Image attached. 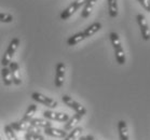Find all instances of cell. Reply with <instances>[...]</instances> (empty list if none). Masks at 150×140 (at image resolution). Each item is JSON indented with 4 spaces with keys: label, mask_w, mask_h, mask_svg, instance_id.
<instances>
[{
    "label": "cell",
    "mask_w": 150,
    "mask_h": 140,
    "mask_svg": "<svg viewBox=\"0 0 150 140\" xmlns=\"http://www.w3.org/2000/svg\"><path fill=\"white\" fill-rule=\"evenodd\" d=\"M109 38H110V42L112 44L113 51H115V56H116L117 63L119 65H124L126 61L125 53H124V50H123L119 34H117V32H115V31H112V32H110Z\"/></svg>",
    "instance_id": "1"
},
{
    "label": "cell",
    "mask_w": 150,
    "mask_h": 140,
    "mask_svg": "<svg viewBox=\"0 0 150 140\" xmlns=\"http://www.w3.org/2000/svg\"><path fill=\"white\" fill-rule=\"evenodd\" d=\"M18 45H20V39L18 38H13L11 40L9 46L6 50V52H4V57L1 59L2 67H8V66L10 65V63L12 62V58H13L14 54H15V52H16L17 48H18Z\"/></svg>",
    "instance_id": "2"
},
{
    "label": "cell",
    "mask_w": 150,
    "mask_h": 140,
    "mask_svg": "<svg viewBox=\"0 0 150 140\" xmlns=\"http://www.w3.org/2000/svg\"><path fill=\"white\" fill-rule=\"evenodd\" d=\"M31 99L39 103L45 105V106L48 107V108H51V109H54V108H56V107L58 106L57 101H56L55 99L51 98V97H48V96H45V95H43V94L38 93V92L31 93Z\"/></svg>",
    "instance_id": "3"
},
{
    "label": "cell",
    "mask_w": 150,
    "mask_h": 140,
    "mask_svg": "<svg viewBox=\"0 0 150 140\" xmlns=\"http://www.w3.org/2000/svg\"><path fill=\"white\" fill-rule=\"evenodd\" d=\"M85 2H86V0H75L74 2H71V4H69L68 7L66 8L65 10L61 13V20H63V21L68 20L72 14H75L80 8L84 6Z\"/></svg>",
    "instance_id": "4"
},
{
    "label": "cell",
    "mask_w": 150,
    "mask_h": 140,
    "mask_svg": "<svg viewBox=\"0 0 150 140\" xmlns=\"http://www.w3.org/2000/svg\"><path fill=\"white\" fill-rule=\"evenodd\" d=\"M42 115L45 119L49 120V121H56V122H62V123H66L70 117L67 113L56 112V111H52V110L42 111Z\"/></svg>",
    "instance_id": "5"
},
{
    "label": "cell",
    "mask_w": 150,
    "mask_h": 140,
    "mask_svg": "<svg viewBox=\"0 0 150 140\" xmlns=\"http://www.w3.org/2000/svg\"><path fill=\"white\" fill-rule=\"evenodd\" d=\"M136 20H137V23H138V26H139V28H140L142 38H143L145 41L150 40V28H149V25H148V22H147L145 15H144V14H137Z\"/></svg>",
    "instance_id": "6"
},
{
    "label": "cell",
    "mask_w": 150,
    "mask_h": 140,
    "mask_svg": "<svg viewBox=\"0 0 150 140\" xmlns=\"http://www.w3.org/2000/svg\"><path fill=\"white\" fill-rule=\"evenodd\" d=\"M65 71H66V66L64 63H57L56 68H55V86L56 87H62L64 85V81H65Z\"/></svg>",
    "instance_id": "7"
},
{
    "label": "cell",
    "mask_w": 150,
    "mask_h": 140,
    "mask_svg": "<svg viewBox=\"0 0 150 140\" xmlns=\"http://www.w3.org/2000/svg\"><path fill=\"white\" fill-rule=\"evenodd\" d=\"M62 100H63V103H65L66 106L69 107L70 109H72L75 112H86V109H85L84 107L82 106L80 103L76 101L75 99L70 97V96L63 95L62 96Z\"/></svg>",
    "instance_id": "8"
},
{
    "label": "cell",
    "mask_w": 150,
    "mask_h": 140,
    "mask_svg": "<svg viewBox=\"0 0 150 140\" xmlns=\"http://www.w3.org/2000/svg\"><path fill=\"white\" fill-rule=\"evenodd\" d=\"M8 67H9V69H10V71H11L12 82H13L15 85H21V84H22V77H21V70H20L18 63L12 61Z\"/></svg>",
    "instance_id": "9"
},
{
    "label": "cell",
    "mask_w": 150,
    "mask_h": 140,
    "mask_svg": "<svg viewBox=\"0 0 150 140\" xmlns=\"http://www.w3.org/2000/svg\"><path fill=\"white\" fill-rule=\"evenodd\" d=\"M86 114V112H76L71 117H69V120L64 125V130L65 132H70L76 127V125L81 121V119Z\"/></svg>",
    "instance_id": "10"
},
{
    "label": "cell",
    "mask_w": 150,
    "mask_h": 140,
    "mask_svg": "<svg viewBox=\"0 0 150 140\" xmlns=\"http://www.w3.org/2000/svg\"><path fill=\"white\" fill-rule=\"evenodd\" d=\"M29 125L31 127H34L36 129H39V128H47V127H51L53 126L52 123L47 119H41V117H33L29 122Z\"/></svg>",
    "instance_id": "11"
},
{
    "label": "cell",
    "mask_w": 150,
    "mask_h": 140,
    "mask_svg": "<svg viewBox=\"0 0 150 140\" xmlns=\"http://www.w3.org/2000/svg\"><path fill=\"white\" fill-rule=\"evenodd\" d=\"M43 133L47 136L54 137V138H61V139H64L66 135H67V132H65L64 129H59V128H56V127L53 126L43 128Z\"/></svg>",
    "instance_id": "12"
},
{
    "label": "cell",
    "mask_w": 150,
    "mask_h": 140,
    "mask_svg": "<svg viewBox=\"0 0 150 140\" xmlns=\"http://www.w3.org/2000/svg\"><path fill=\"white\" fill-rule=\"evenodd\" d=\"M118 132H119L120 140H129V129L125 121L120 120L118 122Z\"/></svg>",
    "instance_id": "13"
},
{
    "label": "cell",
    "mask_w": 150,
    "mask_h": 140,
    "mask_svg": "<svg viewBox=\"0 0 150 140\" xmlns=\"http://www.w3.org/2000/svg\"><path fill=\"white\" fill-rule=\"evenodd\" d=\"M96 2H97V0H86L85 4L83 6V10L81 12L82 18H86V17L90 16V14L92 13L93 8H94Z\"/></svg>",
    "instance_id": "14"
},
{
    "label": "cell",
    "mask_w": 150,
    "mask_h": 140,
    "mask_svg": "<svg viewBox=\"0 0 150 140\" xmlns=\"http://www.w3.org/2000/svg\"><path fill=\"white\" fill-rule=\"evenodd\" d=\"M37 109H38L37 105H35V103L29 105V107H28L27 110H26V112L24 113V116H23L22 121H23L24 123H29L30 120L35 116V113L37 112Z\"/></svg>",
    "instance_id": "15"
},
{
    "label": "cell",
    "mask_w": 150,
    "mask_h": 140,
    "mask_svg": "<svg viewBox=\"0 0 150 140\" xmlns=\"http://www.w3.org/2000/svg\"><path fill=\"white\" fill-rule=\"evenodd\" d=\"M100 28H102V24L99 22H95L92 25H90L88 28H85L84 30H83V34H84L85 38H90L92 37L93 34H95Z\"/></svg>",
    "instance_id": "16"
},
{
    "label": "cell",
    "mask_w": 150,
    "mask_h": 140,
    "mask_svg": "<svg viewBox=\"0 0 150 140\" xmlns=\"http://www.w3.org/2000/svg\"><path fill=\"white\" fill-rule=\"evenodd\" d=\"M84 39H86V38H85L83 31H81V32H77V34H72L71 37L68 38L67 44H68L69 46H74V45L78 44V43H80L81 41H83Z\"/></svg>",
    "instance_id": "17"
},
{
    "label": "cell",
    "mask_w": 150,
    "mask_h": 140,
    "mask_svg": "<svg viewBox=\"0 0 150 140\" xmlns=\"http://www.w3.org/2000/svg\"><path fill=\"white\" fill-rule=\"evenodd\" d=\"M108 1V12H109L110 17L118 16L119 14V7H118V0H107Z\"/></svg>",
    "instance_id": "18"
},
{
    "label": "cell",
    "mask_w": 150,
    "mask_h": 140,
    "mask_svg": "<svg viewBox=\"0 0 150 140\" xmlns=\"http://www.w3.org/2000/svg\"><path fill=\"white\" fill-rule=\"evenodd\" d=\"M1 78L4 81V84L6 86H10L12 84V75H11V71L9 67H2L1 69Z\"/></svg>",
    "instance_id": "19"
},
{
    "label": "cell",
    "mask_w": 150,
    "mask_h": 140,
    "mask_svg": "<svg viewBox=\"0 0 150 140\" xmlns=\"http://www.w3.org/2000/svg\"><path fill=\"white\" fill-rule=\"evenodd\" d=\"M10 126L12 127V129L16 133V132H23V130H28V126L29 124L28 123H24L22 120L21 121H17V122H12L10 124Z\"/></svg>",
    "instance_id": "20"
},
{
    "label": "cell",
    "mask_w": 150,
    "mask_h": 140,
    "mask_svg": "<svg viewBox=\"0 0 150 140\" xmlns=\"http://www.w3.org/2000/svg\"><path fill=\"white\" fill-rule=\"evenodd\" d=\"M25 140H45V137L42 136L39 130H34V132H26L24 135Z\"/></svg>",
    "instance_id": "21"
},
{
    "label": "cell",
    "mask_w": 150,
    "mask_h": 140,
    "mask_svg": "<svg viewBox=\"0 0 150 140\" xmlns=\"http://www.w3.org/2000/svg\"><path fill=\"white\" fill-rule=\"evenodd\" d=\"M82 130H83L82 129V127H80V126L75 127L74 129L70 130V133L66 135V137L64 138V140H77V138L81 135Z\"/></svg>",
    "instance_id": "22"
},
{
    "label": "cell",
    "mask_w": 150,
    "mask_h": 140,
    "mask_svg": "<svg viewBox=\"0 0 150 140\" xmlns=\"http://www.w3.org/2000/svg\"><path fill=\"white\" fill-rule=\"evenodd\" d=\"M4 133H6V136H7L8 140H18L17 139L16 134L12 129V127L10 125H6L4 126Z\"/></svg>",
    "instance_id": "23"
},
{
    "label": "cell",
    "mask_w": 150,
    "mask_h": 140,
    "mask_svg": "<svg viewBox=\"0 0 150 140\" xmlns=\"http://www.w3.org/2000/svg\"><path fill=\"white\" fill-rule=\"evenodd\" d=\"M13 16L9 13H2L0 12V23H12Z\"/></svg>",
    "instance_id": "24"
},
{
    "label": "cell",
    "mask_w": 150,
    "mask_h": 140,
    "mask_svg": "<svg viewBox=\"0 0 150 140\" xmlns=\"http://www.w3.org/2000/svg\"><path fill=\"white\" fill-rule=\"evenodd\" d=\"M138 2L147 12H150V0H138Z\"/></svg>",
    "instance_id": "25"
},
{
    "label": "cell",
    "mask_w": 150,
    "mask_h": 140,
    "mask_svg": "<svg viewBox=\"0 0 150 140\" xmlns=\"http://www.w3.org/2000/svg\"><path fill=\"white\" fill-rule=\"evenodd\" d=\"M85 140H98V139H96L95 137L92 136V135H86V136H84Z\"/></svg>",
    "instance_id": "26"
},
{
    "label": "cell",
    "mask_w": 150,
    "mask_h": 140,
    "mask_svg": "<svg viewBox=\"0 0 150 140\" xmlns=\"http://www.w3.org/2000/svg\"><path fill=\"white\" fill-rule=\"evenodd\" d=\"M79 140H85L84 136H83V137H80V138H79Z\"/></svg>",
    "instance_id": "27"
},
{
    "label": "cell",
    "mask_w": 150,
    "mask_h": 140,
    "mask_svg": "<svg viewBox=\"0 0 150 140\" xmlns=\"http://www.w3.org/2000/svg\"><path fill=\"white\" fill-rule=\"evenodd\" d=\"M0 140H2V138H1V136H0Z\"/></svg>",
    "instance_id": "28"
}]
</instances>
